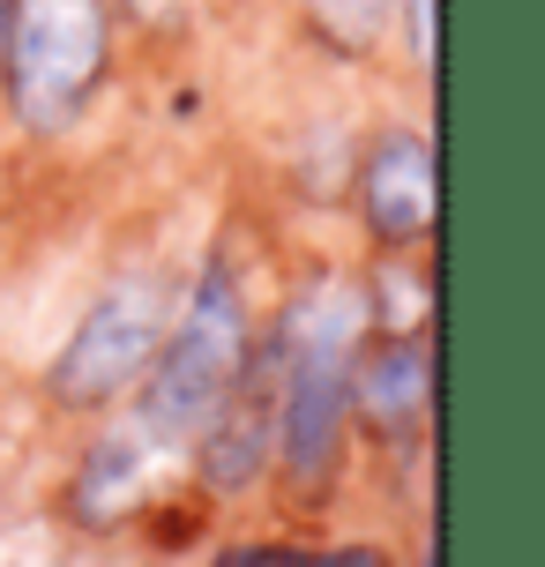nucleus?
Listing matches in <instances>:
<instances>
[{"mask_svg":"<svg viewBox=\"0 0 545 567\" xmlns=\"http://www.w3.org/2000/svg\"><path fill=\"white\" fill-rule=\"evenodd\" d=\"M269 449H277V337L261 351L247 343V367H239L232 396L217 403V419L202 433V471L217 493H239V485L261 478Z\"/></svg>","mask_w":545,"mask_h":567,"instance_id":"nucleus-5","label":"nucleus"},{"mask_svg":"<svg viewBox=\"0 0 545 567\" xmlns=\"http://www.w3.org/2000/svg\"><path fill=\"white\" fill-rule=\"evenodd\" d=\"M217 567H299V545H232L217 553Z\"/></svg>","mask_w":545,"mask_h":567,"instance_id":"nucleus-8","label":"nucleus"},{"mask_svg":"<svg viewBox=\"0 0 545 567\" xmlns=\"http://www.w3.org/2000/svg\"><path fill=\"white\" fill-rule=\"evenodd\" d=\"M247 367V307H239V284L232 269H202L195 291H187V313L179 329L157 343V359L143 367V425L157 449L173 441H202L217 403L232 396V381Z\"/></svg>","mask_w":545,"mask_h":567,"instance_id":"nucleus-2","label":"nucleus"},{"mask_svg":"<svg viewBox=\"0 0 545 567\" xmlns=\"http://www.w3.org/2000/svg\"><path fill=\"white\" fill-rule=\"evenodd\" d=\"M299 567H389V553H373V545H329V553H299Z\"/></svg>","mask_w":545,"mask_h":567,"instance_id":"nucleus-9","label":"nucleus"},{"mask_svg":"<svg viewBox=\"0 0 545 567\" xmlns=\"http://www.w3.org/2000/svg\"><path fill=\"white\" fill-rule=\"evenodd\" d=\"M403 23H411V53L433 60V0H403Z\"/></svg>","mask_w":545,"mask_h":567,"instance_id":"nucleus-10","label":"nucleus"},{"mask_svg":"<svg viewBox=\"0 0 545 567\" xmlns=\"http://www.w3.org/2000/svg\"><path fill=\"white\" fill-rule=\"evenodd\" d=\"M359 359V299L315 291L277 329V449L299 485H321L345 441V396Z\"/></svg>","mask_w":545,"mask_h":567,"instance_id":"nucleus-1","label":"nucleus"},{"mask_svg":"<svg viewBox=\"0 0 545 567\" xmlns=\"http://www.w3.org/2000/svg\"><path fill=\"white\" fill-rule=\"evenodd\" d=\"M157 343H165V291H157V277H120L75 321L68 351L53 359V396L83 403V411L127 396L143 381V367L157 359Z\"/></svg>","mask_w":545,"mask_h":567,"instance_id":"nucleus-4","label":"nucleus"},{"mask_svg":"<svg viewBox=\"0 0 545 567\" xmlns=\"http://www.w3.org/2000/svg\"><path fill=\"white\" fill-rule=\"evenodd\" d=\"M0 53L23 127H75L90 90L105 83V0H16L0 23Z\"/></svg>","mask_w":545,"mask_h":567,"instance_id":"nucleus-3","label":"nucleus"},{"mask_svg":"<svg viewBox=\"0 0 545 567\" xmlns=\"http://www.w3.org/2000/svg\"><path fill=\"white\" fill-rule=\"evenodd\" d=\"M359 209L389 247L433 231V150L419 135H381L359 165Z\"/></svg>","mask_w":545,"mask_h":567,"instance_id":"nucleus-6","label":"nucleus"},{"mask_svg":"<svg viewBox=\"0 0 545 567\" xmlns=\"http://www.w3.org/2000/svg\"><path fill=\"white\" fill-rule=\"evenodd\" d=\"M426 567H433V560H426Z\"/></svg>","mask_w":545,"mask_h":567,"instance_id":"nucleus-12","label":"nucleus"},{"mask_svg":"<svg viewBox=\"0 0 545 567\" xmlns=\"http://www.w3.org/2000/svg\"><path fill=\"white\" fill-rule=\"evenodd\" d=\"M0 23H8V0H0Z\"/></svg>","mask_w":545,"mask_h":567,"instance_id":"nucleus-11","label":"nucleus"},{"mask_svg":"<svg viewBox=\"0 0 545 567\" xmlns=\"http://www.w3.org/2000/svg\"><path fill=\"white\" fill-rule=\"evenodd\" d=\"M426 396H433V367H426V351H419L411 337L373 343V351L351 359L345 411H359V419L381 425V433H411V425H426Z\"/></svg>","mask_w":545,"mask_h":567,"instance_id":"nucleus-7","label":"nucleus"}]
</instances>
